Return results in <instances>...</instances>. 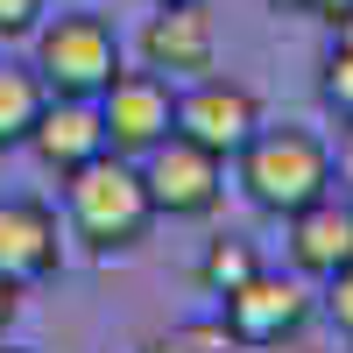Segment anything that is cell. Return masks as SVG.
Listing matches in <instances>:
<instances>
[{
	"label": "cell",
	"instance_id": "cell-1",
	"mask_svg": "<svg viewBox=\"0 0 353 353\" xmlns=\"http://www.w3.org/2000/svg\"><path fill=\"white\" fill-rule=\"evenodd\" d=\"M64 212H71V233L92 254H128V248L149 241V226H156L141 163L134 156H113V149L64 176Z\"/></svg>",
	"mask_w": 353,
	"mask_h": 353
},
{
	"label": "cell",
	"instance_id": "cell-2",
	"mask_svg": "<svg viewBox=\"0 0 353 353\" xmlns=\"http://www.w3.org/2000/svg\"><path fill=\"white\" fill-rule=\"evenodd\" d=\"M233 170H241V191L276 219L304 212L311 198L332 191V149L311 128H254V141L233 156Z\"/></svg>",
	"mask_w": 353,
	"mask_h": 353
},
{
	"label": "cell",
	"instance_id": "cell-3",
	"mask_svg": "<svg viewBox=\"0 0 353 353\" xmlns=\"http://www.w3.org/2000/svg\"><path fill=\"white\" fill-rule=\"evenodd\" d=\"M36 71L50 99H99L121 78V43L99 14H57L36 28Z\"/></svg>",
	"mask_w": 353,
	"mask_h": 353
},
{
	"label": "cell",
	"instance_id": "cell-4",
	"mask_svg": "<svg viewBox=\"0 0 353 353\" xmlns=\"http://www.w3.org/2000/svg\"><path fill=\"white\" fill-rule=\"evenodd\" d=\"M141 184H149L156 219H205L219 205V191H226V156L170 134V141H156V149L141 156Z\"/></svg>",
	"mask_w": 353,
	"mask_h": 353
},
{
	"label": "cell",
	"instance_id": "cell-5",
	"mask_svg": "<svg viewBox=\"0 0 353 353\" xmlns=\"http://www.w3.org/2000/svg\"><path fill=\"white\" fill-rule=\"evenodd\" d=\"M99 121H106V149L113 156H149L156 141L176 134V92L163 71H121L99 92Z\"/></svg>",
	"mask_w": 353,
	"mask_h": 353
},
{
	"label": "cell",
	"instance_id": "cell-6",
	"mask_svg": "<svg viewBox=\"0 0 353 353\" xmlns=\"http://www.w3.org/2000/svg\"><path fill=\"white\" fill-rule=\"evenodd\" d=\"M254 128H261V99L233 78H198L191 92H176V134L226 156V163L254 141Z\"/></svg>",
	"mask_w": 353,
	"mask_h": 353
},
{
	"label": "cell",
	"instance_id": "cell-7",
	"mask_svg": "<svg viewBox=\"0 0 353 353\" xmlns=\"http://www.w3.org/2000/svg\"><path fill=\"white\" fill-rule=\"evenodd\" d=\"M219 318H226V339H241V346H283V339L304 332L311 297H304L297 276H269L261 269L254 283L233 290V297H219Z\"/></svg>",
	"mask_w": 353,
	"mask_h": 353
},
{
	"label": "cell",
	"instance_id": "cell-8",
	"mask_svg": "<svg viewBox=\"0 0 353 353\" xmlns=\"http://www.w3.org/2000/svg\"><path fill=\"white\" fill-rule=\"evenodd\" d=\"M290 261H297V276H318V283L353 269V198L346 191H325L304 212H290Z\"/></svg>",
	"mask_w": 353,
	"mask_h": 353
},
{
	"label": "cell",
	"instance_id": "cell-9",
	"mask_svg": "<svg viewBox=\"0 0 353 353\" xmlns=\"http://www.w3.org/2000/svg\"><path fill=\"white\" fill-rule=\"evenodd\" d=\"M64 261V241H57V212L36 198H0V276L14 290L57 276Z\"/></svg>",
	"mask_w": 353,
	"mask_h": 353
},
{
	"label": "cell",
	"instance_id": "cell-10",
	"mask_svg": "<svg viewBox=\"0 0 353 353\" xmlns=\"http://www.w3.org/2000/svg\"><path fill=\"white\" fill-rule=\"evenodd\" d=\"M28 149H36L57 176L85 170L92 156H106V121H99V99H50L36 134H28Z\"/></svg>",
	"mask_w": 353,
	"mask_h": 353
},
{
	"label": "cell",
	"instance_id": "cell-11",
	"mask_svg": "<svg viewBox=\"0 0 353 353\" xmlns=\"http://www.w3.org/2000/svg\"><path fill=\"white\" fill-rule=\"evenodd\" d=\"M141 57L149 71H212V14L205 0H170L141 28Z\"/></svg>",
	"mask_w": 353,
	"mask_h": 353
},
{
	"label": "cell",
	"instance_id": "cell-12",
	"mask_svg": "<svg viewBox=\"0 0 353 353\" xmlns=\"http://www.w3.org/2000/svg\"><path fill=\"white\" fill-rule=\"evenodd\" d=\"M43 106H50V85H43L36 64H0V149L36 134Z\"/></svg>",
	"mask_w": 353,
	"mask_h": 353
},
{
	"label": "cell",
	"instance_id": "cell-13",
	"mask_svg": "<svg viewBox=\"0 0 353 353\" xmlns=\"http://www.w3.org/2000/svg\"><path fill=\"white\" fill-rule=\"evenodd\" d=\"M254 276H261L254 241H212V248H205V261H198V283L212 290V297H233V290L254 283Z\"/></svg>",
	"mask_w": 353,
	"mask_h": 353
},
{
	"label": "cell",
	"instance_id": "cell-14",
	"mask_svg": "<svg viewBox=\"0 0 353 353\" xmlns=\"http://www.w3.org/2000/svg\"><path fill=\"white\" fill-rule=\"evenodd\" d=\"M318 85H325V106L339 113V121H353V21L339 28V50L325 57V78Z\"/></svg>",
	"mask_w": 353,
	"mask_h": 353
},
{
	"label": "cell",
	"instance_id": "cell-15",
	"mask_svg": "<svg viewBox=\"0 0 353 353\" xmlns=\"http://www.w3.org/2000/svg\"><path fill=\"white\" fill-rule=\"evenodd\" d=\"M50 14V0H0V43H21V36H36Z\"/></svg>",
	"mask_w": 353,
	"mask_h": 353
},
{
	"label": "cell",
	"instance_id": "cell-16",
	"mask_svg": "<svg viewBox=\"0 0 353 353\" xmlns=\"http://www.w3.org/2000/svg\"><path fill=\"white\" fill-rule=\"evenodd\" d=\"M325 311H332L339 339H353V269H339V276L325 283Z\"/></svg>",
	"mask_w": 353,
	"mask_h": 353
},
{
	"label": "cell",
	"instance_id": "cell-17",
	"mask_svg": "<svg viewBox=\"0 0 353 353\" xmlns=\"http://www.w3.org/2000/svg\"><path fill=\"white\" fill-rule=\"evenodd\" d=\"M332 184L353 198V121H346V134H339V149H332Z\"/></svg>",
	"mask_w": 353,
	"mask_h": 353
},
{
	"label": "cell",
	"instance_id": "cell-18",
	"mask_svg": "<svg viewBox=\"0 0 353 353\" xmlns=\"http://www.w3.org/2000/svg\"><path fill=\"white\" fill-rule=\"evenodd\" d=\"M297 8H311L318 21H332V28H346V21H353V0H297Z\"/></svg>",
	"mask_w": 353,
	"mask_h": 353
},
{
	"label": "cell",
	"instance_id": "cell-19",
	"mask_svg": "<svg viewBox=\"0 0 353 353\" xmlns=\"http://www.w3.org/2000/svg\"><path fill=\"white\" fill-rule=\"evenodd\" d=\"M8 325H14V283L0 276V332H8Z\"/></svg>",
	"mask_w": 353,
	"mask_h": 353
},
{
	"label": "cell",
	"instance_id": "cell-20",
	"mask_svg": "<svg viewBox=\"0 0 353 353\" xmlns=\"http://www.w3.org/2000/svg\"><path fill=\"white\" fill-rule=\"evenodd\" d=\"M141 353H198V346H191V339H149Z\"/></svg>",
	"mask_w": 353,
	"mask_h": 353
},
{
	"label": "cell",
	"instance_id": "cell-21",
	"mask_svg": "<svg viewBox=\"0 0 353 353\" xmlns=\"http://www.w3.org/2000/svg\"><path fill=\"white\" fill-rule=\"evenodd\" d=\"M0 353H21V346H0Z\"/></svg>",
	"mask_w": 353,
	"mask_h": 353
},
{
	"label": "cell",
	"instance_id": "cell-22",
	"mask_svg": "<svg viewBox=\"0 0 353 353\" xmlns=\"http://www.w3.org/2000/svg\"><path fill=\"white\" fill-rule=\"evenodd\" d=\"M156 8H170V0H156Z\"/></svg>",
	"mask_w": 353,
	"mask_h": 353
}]
</instances>
